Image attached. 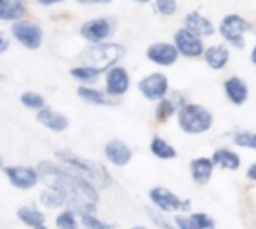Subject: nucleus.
<instances>
[{"label":"nucleus","mask_w":256,"mask_h":229,"mask_svg":"<svg viewBox=\"0 0 256 229\" xmlns=\"http://www.w3.org/2000/svg\"><path fill=\"white\" fill-rule=\"evenodd\" d=\"M3 2H4V0H0V6H2V4H3Z\"/></svg>","instance_id":"a18cd8bd"},{"label":"nucleus","mask_w":256,"mask_h":229,"mask_svg":"<svg viewBox=\"0 0 256 229\" xmlns=\"http://www.w3.org/2000/svg\"><path fill=\"white\" fill-rule=\"evenodd\" d=\"M81 226L82 229H117L114 224H108L98 218L96 214H86L81 218Z\"/></svg>","instance_id":"2f4dec72"},{"label":"nucleus","mask_w":256,"mask_h":229,"mask_svg":"<svg viewBox=\"0 0 256 229\" xmlns=\"http://www.w3.org/2000/svg\"><path fill=\"white\" fill-rule=\"evenodd\" d=\"M104 84H105V93L117 100L122 96H124L129 88H130V75L124 66L116 64L111 69L105 72L104 76Z\"/></svg>","instance_id":"9d476101"},{"label":"nucleus","mask_w":256,"mask_h":229,"mask_svg":"<svg viewBox=\"0 0 256 229\" xmlns=\"http://www.w3.org/2000/svg\"><path fill=\"white\" fill-rule=\"evenodd\" d=\"M54 160L72 171L74 174L88 180L99 192L106 190L112 184V176L110 170L98 160L82 158L70 150L60 148L54 153Z\"/></svg>","instance_id":"f03ea898"},{"label":"nucleus","mask_w":256,"mask_h":229,"mask_svg":"<svg viewBox=\"0 0 256 229\" xmlns=\"http://www.w3.org/2000/svg\"><path fill=\"white\" fill-rule=\"evenodd\" d=\"M135 2H138V3H147V2H150V0H135Z\"/></svg>","instance_id":"c03bdc74"},{"label":"nucleus","mask_w":256,"mask_h":229,"mask_svg":"<svg viewBox=\"0 0 256 229\" xmlns=\"http://www.w3.org/2000/svg\"><path fill=\"white\" fill-rule=\"evenodd\" d=\"M250 60L254 63V66H256V45L252 48V52H250Z\"/></svg>","instance_id":"ea45409f"},{"label":"nucleus","mask_w":256,"mask_h":229,"mask_svg":"<svg viewBox=\"0 0 256 229\" xmlns=\"http://www.w3.org/2000/svg\"><path fill=\"white\" fill-rule=\"evenodd\" d=\"M232 144L238 148L256 152V132H250V130L236 132L232 136Z\"/></svg>","instance_id":"c756f323"},{"label":"nucleus","mask_w":256,"mask_h":229,"mask_svg":"<svg viewBox=\"0 0 256 229\" xmlns=\"http://www.w3.org/2000/svg\"><path fill=\"white\" fill-rule=\"evenodd\" d=\"M10 46V39L3 33L0 32V54H4Z\"/></svg>","instance_id":"c9c22d12"},{"label":"nucleus","mask_w":256,"mask_h":229,"mask_svg":"<svg viewBox=\"0 0 256 229\" xmlns=\"http://www.w3.org/2000/svg\"><path fill=\"white\" fill-rule=\"evenodd\" d=\"M130 229H147L146 226H141V225H135V226H132Z\"/></svg>","instance_id":"79ce46f5"},{"label":"nucleus","mask_w":256,"mask_h":229,"mask_svg":"<svg viewBox=\"0 0 256 229\" xmlns=\"http://www.w3.org/2000/svg\"><path fill=\"white\" fill-rule=\"evenodd\" d=\"M146 213H147V218L152 220V224H153L154 226H158L159 229H176L174 222L170 220V219L165 216V213L158 212V210L153 208V207H147V208H146Z\"/></svg>","instance_id":"7c9ffc66"},{"label":"nucleus","mask_w":256,"mask_h":229,"mask_svg":"<svg viewBox=\"0 0 256 229\" xmlns=\"http://www.w3.org/2000/svg\"><path fill=\"white\" fill-rule=\"evenodd\" d=\"M34 118L42 128H45L46 130H50L52 134H63L69 128L68 116L48 106V105L44 110H40L39 112H36Z\"/></svg>","instance_id":"2eb2a0df"},{"label":"nucleus","mask_w":256,"mask_h":229,"mask_svg":"<svg viewBox=\"0 0 256 229\" xmlns=\"http://www.w3.org/2000/svg\"><path fill=\"white\" fill-rule=\"evenodd\" d=\"M81 4H105L110 3L111 0H76Z\"/></svg>","instance_id":"4c0bfd02"},{"label":"nucleus","mask_w":256,"mask_h":229,"mask_svg":"<svg viewBox=\"0 0 256 229\" xmlns=\"http://www.w3.org/2000/svg\"><path fill=\"white\" fill-rule=\"evenodd\" d=\"M152 207L162 213H189L192 208L190 200H183L172 190L164 186H154L148 190Z\"/></svg>","instance_id":"39448f33"},{"label":"nucleus","mask_w":256,"mask_h":229,"mask_svg":"<svg viewBox=\"0 0 256 229\" xmlns=\"http://www.w3.org/2000/svg\"><path fill=\"white\" fill-rule=\"evenodd\" d=\"M138 90L148 102H159L170 94V80L162 72H153L140 80Z\"/></svg>","instance_id":"6e6552de"},{"label":"nucleus","mask_w":256,"mask_h":229,"mask_svg":"<svg viewBox=\"0 0 256 229\" xmlns=\"http://www.w3.org/2000/svg\"><path fill=\"white\" fill-rule=\"evenodd\" d=\"M250 28V24L249 21H246L243 16L237 15V14H231V15H226L220 26H219V32L222 34V38L231 44L232 46L236 48H244V33Z\"/></svg>","instance_id":"1a4fd4ad"},{"label":"nucleus","mask_w":256,"mask_h":229,"mask_svg":"<svg viewBox=\"0 0 256 229\" xmlns=\"http://www.w3.org/2000/svg\"><path fill=\"white\" fill-rule=\"evenodd\" d=\"M76 96L82 102H86L88 105H94V106H112L117 102V100L111 99L105 93V90H100L94 86H80L76 88Z\"/></svg>","instance_id":"412c9836"},{"label":"nucleus","mask_w":256,"mask_h":229,"mask_svg":"<svg viewBox=\"0 0 256 229\" xmlns=\"http://www.w3.org/2000/svg\"><path fill=\"white\" fill-rule=\"evenodd\" d=\"M172 222L176 225V229H198L188 213H178V214H176L174 219H172Z\"/></svg>","instance_id":"f704fd0d"},{"label":"nucleus","mask_w":256,"mask_h":229,"mask_svg":"<svg viewBox=\"0 0 256 229\" xmlns=\"http://www.w3.org/2000/svg\"><path fill=\"white\" fill-rule=\"evenodd\" d=\"M189 216H190V219L194 220V224L196 225L198 229H216V222L208 213L194 212V213H189Z\"/></svg>","instance_id":"473e14b6"},{"label":"nucleus","mask_w":256,"mask_h":229,"mask_svg":"<svg viewBox=\"0 0 256 229\" xmlns=\"http://www.w3.org/2000/svg\"><path fill=\"white\" fill-rule=\"evenodd\" d=\"M38 206L42 210L60 212L63 208H68V200L60 190L51 189V188H44L38 195Z\"/></svg>","instance_id":"5701e85b"},{"label":"nucleus","mask_w":256,"mask_h":229,"mask_svg":"<svg viewBox=\"0 0 256 229\" xmlns=\"http://www.w3.org/2000/svg\"><path fill=\"white\" fill-rule=\"evenodd\" d=\"M214 170H216V165L213 164L212 158H208V156L195 158L189 164L190 178H192V182L195 184H200V186H204V184L210 183Z\"/></svg>","instance_id":"f3484780"},{"label":"nucleus","mask_w":256,"mask_h":229,"mask_svg":"<svg viewBox=\"0 0 256 229\" xmlns=\"http://www.w3.org/2000/svg\"><path fill=\"white\" fill-rule=\"evenodd\" d=\"M39 4H42V6H54V4H60V3H63L64 0H36Z\"/></svg>","instance_id":"58836bf2"},{"label":"nucleus","mask_w":256,"mask_h":229,"mask_svg":"<svg viewBox=\"0 0 256 229\" xmlns=\"http://www.w3.org/2000/svg\"><path fill=\"white\" fill-rule=\"evenodd\" d=\"M246 177H248L249 182L256 183V160L255 162H252V164L248 166V170H246Z\"/></svg>","instance_id":"e433bc0d"},{"label":"nucleus","mask_w":256,"mask_h":229,"mask_svg":"<svg viewBox=\"0 0 256 229\" xmlns=\"http://www.w3.org/2000/svg\"><path fill=\"white\" fill-rule=\"evenodd\" d=\"M148 150L159 160H174L178 156L177 148L160 135H154L152 138V141L148 144Z\"/></svg>","instance_id":"393cba45"},{"label":"nucleus","mask_w":256,"mask_h":229,"mask_svg":"<svg viewBox=\"0 0 256 229\" xmlns=\"http://www.w3.org/2000/svg\"><path fill=\"white\" fill-rule=\"evenodd\" d=\"M10 34L22 48L28 51H36L44 44V30L38 22L32 20L22 18L12 22Z\"/></svg>","instance_id":"0eeeda50"},{"label":"nucleus","mask_w":256,"mask_h":229,"mask_svg":"<svg viewBox=\"0 0 256 229\" xmlns=\"http://www.w3.org/2000/svg\"><path fill=\"white\" fill-rule=\"evenodd\" d=\"M56 229H82L81 218L70 208L60 210L54 218Z\"/></svg>","instance_id":"cd10ccee"},{"label":"nucleus","mask_w":256,"mask_h":229,"mask_svg":"<svg viewBox=\"0 0 256 229\" xmlns=\"http://www.w3.org/2000/svg\"><path fill=\"white\" fill-rule=\"evenodd\" d=\"M212 160L216 165V168L225 170V171H238L242 168V156L230 148V147H219L213 152Z\"/></svg>","instance_id":"aec40b11"},{"label":"nucleus","mask_w":256,"mask_h":229,"mask_svg":"<svg viewBox=\"0 0 256 229\" xmlns=\"http://www.w3.org/2000/svg\"><path fill=\"white\" fill-rule=\"evenodd\" d=\"M3 176L6 182L20 192H30L40 184L38 168L30 165H6Z\"/></svg>","instance_id":"423d86ee"},{"label":"nucleus","mask_w":256,"mask_h":229,"mask_svg":"<svg viewBox=\"0 0 256 229\" xmlns=\"http://www.w3.org/2000/svg\"><path fill=\"white\" fill-rule=\"evenodd\" d=\"M146 56L152 63H154L158 66H164V68L176 64L178 57H180V54H178L177 48L174 46V44H170V42H154V44H152L147 48Z\"/></svg>","instance_id":"4468645a"},{"label":"nucleus","mask_w":256,"mask_h":229,"mask_svg":"<svg viewBox=\"0 0 256 229\" xmlns=\"http://www.w3.org/2000/svg\"><path fill=\"white\" fill-rule=\"evenodd\" d=\"M177 123L183 134L186 135H202L207 134L214 124L213 112L200 104L188 102L177 112Z\"/></svg>","instance_id":"7ed1b4c3"},{"label":"nucleus","mask_w":256,"mask_h":229,"mask_svg":"<svg viewBox=\"0 0 256 229\" xmlns=\"http://www.w3.org/2000/svg\"><path fill=\"white\" fill-rule=\"evenodd\" d=\"M4 166H6V165H4V162H3V158L0 156V171H3Z\"/></svg>","instance_id":"a19ab883"},{"label":"nucleus","mask_w":256,"mask_h":229,"mask_svg":"<svg viewBox=\"0 0 256 229\" xmlns=\"http://www.w3.org/2000/svg\"><path fill=\"white\" fill-rule=\"evenodd\" d=\"M15 218L21 225L28 229H38L42 225H46V216L44 210L34 204L18 207L15 212Z\"/></svg>","instance_id":"6ab92c4d"},{"label":"nucleus","mask_w":256,"mask_h":229,"mask_svg":"<svg viewBox=\"0 0 256 229\" xmlns=\"http://www.w3.org/2000/svg\"><path fill=\"white\" fill-rule=\"evenodd\" d=\"M40 184L60 190L68 200V208L74 210L80 218L96 214L100 192L86 178L74 174L56 160H40L36 165Z\"/></svg>","instance_id":"f257e3e1"},{"label":"nucleus","mask_w":256,"mask_h":229,"mask_svg":"<svg viewBox=\"0 0 256 229\" xmlns=\"http://www.w3.org/2000/svg\"><path fill=\"white\" fill-rule=\"evenodd\" d=\"M69 74L76 82H80V86H93L102 75V72H99L98 69L82 63L70 68Z\"/></svg>","instance_id":"a878e982"},{"label":"nucleus","mask_w":256,"mask_h":229,"mask_svg":"<svg viewBox=\"0 0 256 229\" xmlns=\"http://www.w3.org/2000/svg\"><path fill=\"white\" fill-rule=\"evenodd\" d=\"M156 9L159 14L170 16L177 10V0H156Z\"/></svg>","instance_id":"72a5a7b5"},{"label":"nucleus","mask_w":256,"mask_h":229,"mask_svg":"<svg viewBox=\"0 0 256 229\" xmlns=\"http://www.w3.org/2000/svg\"><path fill=\"white\" fill-rule=\"evenodd\" d=\"M112 30H114L112 22L105 16H99V18H93V20L86 21L80 27V34L88 44L96 45V44L106 42L111 38Z\"/></svg>","instance_id":"9b49d317"},{"label":"nucleus","mask_w":256,"mask_h":229,"mask_svg":"<svg viewBox=\"0 0 256 229\" xmlns=\"http://www.w3.org/2000/svg\"><path fill=\"white\" fill-rule=\"evenodd\" d=\"M184 28H188L189 32L195 33L200 38H207V36H213L214 34V26L213 22L206 18L204 15H201L196 10H192L186 15L184 18Z\"/></svg>","instance_id":"4be33fe9"},{"label":"nucleus","mask_w":256,"mask_h":229,"mask_svg":"<svg viewBox=\"0 0 256 229\" xmlns=\"http://www.w3.org/2000/svg\"><path fill=\"white\" fill-rule=\"evenodd\" d=\"M104 156L110 165L116 168H124L132 162L134 152L129 147V144H126L123 140L112 138L106 141V144L104 146Z\"/></svg>","instance_id":"ddd939ff"},{"label":"nucleus","mask_w":256,"mask_h":229,"mask_svg":"<svg viewBox=\"0 0 256 229\" xmlns=\"http://www.w3.org/2000/svg\"><path fill=\"white\" fill-rule=\"evenodd\" d=\"M26 14V3L22 0H4L0 6V21H18Z\"/></svg>","instance_id":"bb28decb"},{"label":"nucleus","mask_w":256,"mask_h":229,"mask_svg":"<svg viewBox=\"0 0 256 229\" xmlns=\"http://www.w3.org/2000/svg\"><path fill=\"white\" fill-rule=\"evenodd\" d=\"M174 46L177 48L178 54L188 58H198L204 56L206 46L202 38L196 36L195 33L189 32L188 28H178L174 34Z\"/></svg>","instance_id":"f8f14e48"},{"label":"nucleus","mask_w":256,"mask_h":229,"mask_svg":"<svg viewBox=\"0 0 256 229\" xmlns=\"http://www.w3.org/2000/svg\"><path fill=\"white\" fill-rule=\"evenodd\" d=\"M224 92H225L226 99L236 106L244 105L248 102V99H249V86L243 78H240L237 75L230 76L228 80H225Z\"/></svg>","instance_id":"a211bd4d"},{"label":"nucleus","mask_w":256,"mask_h":229,"mask_svg":"<svg viewBox=\"0 0 256 229\" xmlns=\"http://www.w3.org/2000/svg\"><path fill=\"white\" fill-rule=\"evenodd\" d=\"M202 57H204V60H206V63H207V66L210 69L222 70L230 63L231 52L225 45H213V46L206 48Z\"/></svg>","instance_id":"b1692460"},{"label":"nucleus","mask_w":256,"mask_h":229,"mask_svg":"<svg viewBox=\"0 0 256 229\" xmlns=\"http://www.w3.org/2000/svg\"><path fill=\"white\" fill-rule=\"evenodd\" d=\"M186 98L180 93H172V96H166L162 100L158 102L156 108H154V118L158 123H166L168 120H171L174 116H177L178 110L186 105Z\"/></svg>","instance_id":"dca6fc26"},{"label":"nucleus","mask_w":256,"mask_h":229,"mask_svg":"<svg viewBox=\"0 0 256 229\" xmlns=\"http://www.w3.org/2000/svg\"><path fill=\"white\" fill-rule=\"evenodd\" d=\"M20 104L28 110V111H34L39 112L40 110H44L46 106V100L44 98V94H40L39 92L34 90H26L20 94Z\"/></svg>","instance_id":"c85d7f7f"},{"label":"nucleus","mask_w":256,"mask_h":229,"mask_svg":"<svg viewBox=\"0 0 256 229\" xmlns=\"http://www.w3.org/2000/svg\"><path fill=\"white\" fill-rule=\"evenodd\" d=\"M124 48L120 44H96L86 48L81 54V63L98 69L99 72L105 74L112 66L118 64V62L124 56Z\"/></svg>","instance_id":"20e7f679"},{"label":"nucleus","mask_w":256,"mask_h":229,"mask_svg":"<svg viewBox=\"0 0 256 229\" xmlns=\"http://www.w3.org/2000/svg\"><path fill=\"white\" fill-rule=\"evenodd\" d=\"M6 81V76L3 74H0V82H4Z\"/></svg>","instance_id":"37998d69"}]
</instances>
